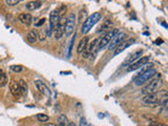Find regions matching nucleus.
<instances>
[{
    "label": "nucleus",
    "mask_w": 168,
    "mask_h": 126,
    "mask_svg": "<svg viewBox=\"0 0 168 126\" xmlns=\"http://www.w3.org/2000/svg\"><path fill=\"white\" fill-rule=\"evenodd\" d=\"M66 20H67V17L65 16L60 17V20H59L58 24H57V26L54 30L56 39H60L62 37V35L64 34V26H65V23H66Z\"/></svg>",
    "instance_id": "0eeeda50"
},
{
    "label": "nucleus",
    "mask_w": 168,
    "mask_h": 126,
    "mask_svg": "<svg viewBox=\"0 0 168 126\" xmlns=\"http://www.w3.org/2000/svg\"><path fill=\"white\" fill-rule=\"evenodd\" d=\"M76 28V15L74 13H70V16L67 17L66 23L64 26V34L66 37H70L73 35Z\"/></svg>",
    "instance_id": "39448f33"
},
{
    "label": "nucleus",
    "mask_w": 168,
    "mask_h": 126,
    "mask_svg": "<svg viewBox=\"0 0 168 126\" xmlns=\"http://www.w3.org/2000/svg\"><path fill=\"white\" fill-rule=\"evenodd\" d=\"M8 83V76L4 72H0V86L3 87L6 84Z\"/></svg>",
    "instance_id": "5701e85b"
},
{
    "label": "nucleus",
    "mask_w": 168,
    "mask_h": 126,
    "mask_svg": "<svg viewBox=\"0 0 168 126\" xmlns=\"http://www.w3.org/2000/svg\"><path fill=\"white\" fill-rule=\"evenodd\" d=\"M147 63H149V57H143V58H140L139 60L134 62L132 65H129L127 70L128 72H134V70H137L140 67H143L145 64H147Z\"/></svg>",
    "instance_id": "9d476101"
},
{
    "label": "nucleus",
    "mask_w": 168,
    "mask_h": 126,
    "mask_svg": "<svg viewBox=\"0 0 168 126\" xmlns=\"http://www.w3.org/2000/svg\"><path fill=\"white\" fill-rule=\"evenodd\" d=\"M162 83H163V80H162V78H161V75H160V74H157L156 77L150 81V83L142 90V92L143 94H145V95H148V94H156V92L160 90V87L162 86Z\"/></svg>",
    "instance_id": "f257e3e1"
},
{
    "label": "nucleus",
    "mask_w": 168,
    "mask_h": 126,
    "mask_svg": "<svg viewBox=\"0 0 168 126\" xmlns=\"http://www.w3.org/2000/svg\"><path fill=\"white\" fill-rule=\"evenodd\" d=\"M59 20H60V14H59L58 10H55V11H53L52 13H50V35H52V32L55 30V28L57 26V24H58Z\"/></svg>",
    "instance_id": "1a4fd4ad"
},
{
    "label": "nucleus",
    "mask_w": 168,
    "mask_h": 126,
    "mask_svg": "<svg viewBox=\"0 0 168 126\" xmlns=\"http://www.w3.org/2000/svg\"><path fill=\"white\" fill-rule=\"evenodd\" d=\"M80 126H88L85 118H81V120H80Z\"/></svg>",
    "instance_id": "7c9ffc66"
},
{
    "label": "nucleus",
    "mask_w": 168,
    "mask_h": 126,
    "mask_svg": "<svg viewBox=\"0 0 168 126\" xmlns=\"http://www.w3.org/2000/svg\"><path fill=\"white\" fill-rule=\"evenodd\" d=\"M147 126H167L164 123H159V122H150Z\"/></svg>",
    "instance_id": "c85d7f7f"
},
{
    "label": "nucleus",
    "mask_w": 168,
    "mask_h": 126,
    "mask_svg": "<svg viewBox=\"0 0 168 126\" xmlns=\"http://www.w3.org/2000/svg\"><path fill=\"white\" fill-rule=\"evenodd\" d=\"M101 20V14L96 12L92 15H90V17H87V19L84 21L83 25H82V34H87L88 32L92 28V26L96 23Z\"/></svg>",
    "instance_id": "f03ea898"
},
{
    "label": "nucleus",
    "mask_w": 168,
    "mask_h": 126,
    "mask_svg": "<svg viewBox=\"0 0 168 126\" xmlns=\"http://www.w3.org/2000/svg\"><path fill=\"white\" fill-rule=\"evenodd\" d=\"M18 19L21 23L23 24H26V25H30L33 21V16L28 13H21L18 17Z\"/></svg>",
    "instance_id": "dca6fc26"
},
{
    "label": "nucleus",
    "mask_w": 168,
    "mask_h": 126,
    "mask_svg": "<svg viewBox=\"0 0 168 126\" xmlns=\"http://www.w3.org/2000/svg\"><path fill=\"white\" fill-rule=\"evenodd\" d=\"M118 33H119L118 30L114 28V30H112V31H109L108 33L105 34V35L99 40V43H98V45H97V48H96V50L98 52V50H103L105 46H107V45L109 44V42L112 41V39L116 36V35H117Z\"/></svg>",
    "instance_id": "20e7f679"
},
{
    "label": "nucleus",
    "mask_w": 168,
    "mask_h": 126,
    "mask_svg": "<svg viewBox=\"0 0 168 126\" xmlns=\"http://www.w3.org/2000/svg\"><path fill=\"white\" fill-rule=\"evenodd\" d=\"M142 55H143V50H136L134 53L130 54V55L127 57V59H126L125 61H124V64L123 65H132L134 62H136L137 60H139V58H140Z\"/></svg>",
    "instance_id": "f8f14e48"
},
{
    "label": "nucleus",
    "mask_w": 168,
    "mask_h": 126,
    "mask_svg": "<svg viewBox=\"0 0 168 126\" xmlns=\"http://www.w3.org/2000/svg\"><path fill=\"white\" fill-rule=\"evenodd\" d=\"M42 6V2L41 1H30V2L26 3V6H25V8H26V10L28 11H35V10H37V8H39L40 6Z\"/></svg>",
    "instance_id": "f3484780"
},
{
    "label": "nucleus",
    "mask_w": 168,
    "mask_h": 126,
    "mask_svg": "<svg viewBox=\"0 0 168 126\" xmlns=\"http://www.w3.org/2000/svg\"><path fill=\"white\" fill-rule=\"evenodd\" d=\"M88 126H94V125H88Z\"/></svg>",
    "instance_id": "72a5a7b5"
},
{
    "label": "nucleus",
    "mask_w": 168,
    "mask_h": 126,
    "mask_svg": "<svg viewBox=\"0 0 168 126\" xmlns=\"http://www.w3.org/2000/svg\"><path fill=\"white\" fill-rule=\"evenodd\" d=\"M26 40H28L30 43H32V44L36 43L37 40H38V34H37V32L35 31V30L28 32V36H26Z\"/></svg>",
    "instance_id": "6ab92c4d"
},
{
    "label": "nucleus",
    "mask_w": 168,
    "mask_h": 126,
    "mask_svg": "<svg viewBox=\"0 0 168 126\" xmlns=\"http://www.w3.org/2000/svg\"><path fill=\"white\" fill-rule=\"evenodd\" d=\"M10 70L14 73H21L23 70V66L22 65H11L10 66Z\"/></svg>",
    "instance_id": "a878e982"
},
{
    "label": "nucleus",
    "mask_w": 168,
    "mask_h": 126,
    "mask_svg": "<svg viewBox=\"0 0 168 126\" xmlns=\"http://www.w3.org/2000/svg\"><path fill=\"white\" fill-rule=\"evenodd\" d=\"M136 42V40L134 39H132V38H130V39H127L126 41H123L121 44H119L117 46V48H115V53H114V55H119L120 53H122L124 50H126L127 48H129L130 45H132Z\"/></svg>",
    "instance_id": "ddd939ff"
},
{
    "label": "nucleus",
    "mask_w": 168,
    "mask_h": 126,
    "mask_svg": "<svg viewBox=\"0 0 168 126\" xmlns=\"http://www.w3.org/2000/svg\"><path fill=\"white\" fill-rule=\"evenodd\" d=\"M126 38H127V35L125 33H118L112 39V41L109 42V44L107 45V48L108 50H115L118 45L121 44L123 41H125Z\"/></svg>",
    "instance_id": "423d86ee"
},
{
    "label": "nucleus",
    "mask_w": 168,
    "mask_h": 126,
    "mask_svg": "<svg viewBox=\"0 0 168 126\" xmlns=\"http://www.w3.org/2000/svg\"><path fill=\"white\" fill-rule=\"evenodd\" d=\"M158 74V72L154 68H151V70H147V72H145V73L141 74V75H139L136 78V80H134V83H136V85H138V86H141V85H143V84H145L146 82L148 81H151L152 79L156 77V75Z\"/></svg>",
    "instance_id": "7ed1b4c3"
},
{
    "label": "nucleus",
    "mask_w": 168,
    "mask_h": 126,
    "mask_svg": "<svg viewBox=\"0 0 168 126\" xmlns=\"http://www.w3.org/2000/svg\"><path fill=\"white\" fill-rule=\"evenodd\" d=\"M87 43H88V37H83V38L80 40V42H79L78 46H77V53L81 54L84 50V48H86Z\"/></svg>",
    "instance_id": "a211bd4d"
},
{
    "label": "nucleus",
    "mask_w": 168,
    "mask_h": 126,
    "mask_svg": "<svg viewBox=\"0 0 168 126\" xmlns=\"http://www.w3.org/2000/svg\"><path fill=\"white\" fill-rule=\"evenodd\" d=\"M87 19V11L82 8L81 11L79 12V15H78V21L79 23H84V21Z\"/></svg>",
    "instance_id": "aec40b11"
},
{
    "label": "nucleus",
    "mask_w": 168,
    "mask_h": 126,
    "mask_svg": "<svg viewBox=\"0 0 168 126\" xmlns=\"http://www.w3.org/2000/svg\"><path fill=\"white\" fill-rule=\"evenodd\" d=\"M19 86H20V90H21V94L22 95H26L28 94V84H26V82L23 80V79H20L19 80Z\"/></svg>",
    "instance_id": "412c9836"
},
{
    "label": "nucleus",
    "mask_w": 168,
    "mask_h": 126,
    "mask_svg": "<svg viewBox=\"0 0 168 126\" xmlns=\"http://www.w3.org/2000/svg\"><path fill=\"white\" fill-rule=\"evenodd\" d=\"M75 38H76V34L74 35L73 39H72V41H70V48H68V55H67L68 57H70V54H72V50H73V45H74V41H75Z\"/></svg>",
    "instance_id": "cd10ccee"
},
{
    "label": "nucleus",
    "mask_w": 168,
    "mask_h": 126,
    "mask_svg": "<svg viewBox=\"0 0 168 126\" xmlns=\"http://www.w3.org/2000/svg\"><path fill=\"white\" fill-rule=\"evenodd\" d=\"M45 126H58L57 124H54V123H48L45 124Z\"/></svg>",
    "instance_id": "2f4dec72"
},
{
    "label": "nucleus",
    "mask_w": 168,
    "mask_h": 126,
    "mask_svg": "<svg viewBox=\"0 0 168 126\" xmlns=\"http://www.w3.org/2000/svg\"><path fill=\"white\" fill-rule=\"evenodd\" d=\"M58 122H59V126H67V124H68L67 117L65 115H60L58 117Z\"/></svg>",
    "instance_id": "4be33fe9"
},
{
    "label": "nucleus",
    "mask_w": 168,
    "mask_h": 126,
    "mask_svg": "<svg viewBox=\"0 0 168 126\" xmlns=\"http://www.w3.org/2000/svg\"><path fill=\"white\" fill-rule=\"evenodd\" d=\"M45 21H46V19H45V18H42V19H40L39 21H38V22L35 23V25H36V26H41V25L44 24Z\"/></svg>",
    "instance_id": "c756f323"
},
{
    "label": "nucleus",
    "mask_w": 168,
    "mask_h": 126,
    "mask_svg": "<svg viewBox=\"0 0 168 126\" xmlns=\"http://www.w3.org/2000/svg\"><path fill=\"white\" fill-rule=\"evenodd\" d=\"M97 42H98V39H95L94 41L90 42V43H87L86 48H84V50L81 53L83 58H87L90 55H95V54L97 53V50H96Z\"/></svg>",
    "instance_id": "6e6552de"
},
{
    "label": "nucleus",
    "mask_w": 168,
    "mask_h": 126,
    "mask_svg": "<svg viewBox=\"0 0 168 126\" xmlns=\"http://www.w3.org/2000/svg\"><path fill=\"white\" fill-rule=\"evenodd\" d=\"M142 102L144 104H147V105H154V104L159 102L158 95L157 94H148V95H145L143 97Z\"/></svg>",
    "instance_id": "2eb2a0df"
},
{
    "label": "nucleus",
    "mask_w": 168,
    "mask_h": 126,
    "mask_svg": "<svg viewBox=\"0 0 168 126\" xmlns=\"http://www.w3.org/2000/svg\"><path fill=\"white\" fill-rule=\"evenodd\" d=\"M67 126H77L74 122H68V124H67Z\"/></svg>",
    "instance_id": "473e14b6"
},
{
    "label": "nucleus",
    "mask_w": 168,
    "mask_h": 126,
    "mask_svg": "<svg viewBox=\"0 0 168 126\" xmlns=\"http://www.w3.org/2000/svg\"><path fill=\"white\" fill-rule=\"evenodd\" d=\"M37 119L39 122H48L50 120V117L48 115H45V114H38L37 115Z\"/></svg>",
    "instance_id": "393cba45"
},
{
    "label": "nucleus",
    "mask_w": 168,
    "mask_h": 126,
    "mask_svg": "<svg viewBox=\"0 0 168 126\" xmlns=\"http://www.w3.org/2000/svg\"><path fill=\"white\" fill-rule=\"evenodd\" d=\"M112 25V23L110 22L109 20H106V21H104L103 24L100 26V28H99L98 32L100 33V32H104V31H106V30H109V28H110Z\"/></svg>",
    "instance_id": "b1692460"
},
{
    "label": "nucleus",
    "mask_w": 168,
    "mask_h": 126,
    "mask_svg": "<svg viewBox=\"0 0 168 126\" xmlns=\"http://www.w3.org/2000/svg\"><path fill=\"white\" fill-rule=\"evenodd\" d=\"M20 1L19 0H6V3L8 4V6H16V4H18Z\"/></svg>",
    "instance_id": "bb28decb"
},
{
    "label": "nucleus",
    "mask_w": 168,
    "mask_h": 126,
    "mask_svg": "<svg viewBox=\"0 0 168 126\" xmlns=\"http://www.w3.org/2000/svg\"><path fill=\"white\" fill-rule=\"evenodd\" d=\"M35 85H36V87L38 88V90L41 92L43 95H45L46 97H50V95H52L50 90L46 86V84H45L44 82H42L41 80H36V81H35Z\"/></svg>",
    "instance_id": "4468645a"
},
{
    "label": "nucleus",
    "mask_w": 168,
    "mask_h": 126,
    "mask_svg": "<svg viewBox=\"0 0 168 126\" xmlns=\"http://www.w3.org/2000/svg\"><path fill=\"white\" fill-rule=\"evenodd\" d=\"M10 90H11V92L13 94V96L16 99H19L21 97V95H22L21 94V90H20L19 83L15 79L11 80V82H10Z\"/></svg>",
    "instance_id": "9b49d317"
}]
</instances>
